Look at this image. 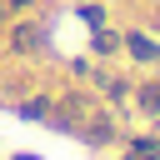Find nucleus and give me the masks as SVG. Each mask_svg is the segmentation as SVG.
Listing matches in <instances>:
<instances>
[{
    "label": "nucleus",
    "instance_id": "obj_2",
    "mask_svg": "<svg viewBox=\"0 0 160 160\" xmlns=\"http://www.w3.org/2000/svg\"><path fill=\"white\" fill-rule=\"evenodd\" d=\"M130 50H135V55H140V60H150V55H155V45H150V40H140V35H135V40H130Z\"/></svg>",
    "mask_w": 160,
    "mask_h": 160
},
{
    "label": "nucleus",
    "instance_id": "obj_1",
    "mask_svg": "<svg viewBox=\"0 0 160 160\" xmlns=\"http://www.w3.org/2000/svg\"><path fill=\"white\" fill-rule=\"evenodd\" d=\"M140 105H145V110H160V85H145V90H140Z\"/></svg>",
    "mask_w": 160,
    "mask_h": 160
}]
</instances>
